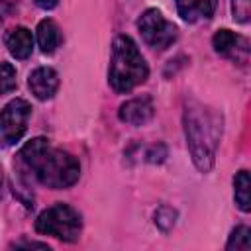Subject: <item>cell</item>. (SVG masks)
<instances>
[{"label":"cell","instance_id":"1","mask_svg":"<svg viewBox=\"0 0 251 251\" xmlns=\"http://www.w3.org/2000/svg\"><path fill=\"white\" fill-rule=\"evenodd\" d=\"M14 167L18 169L20 176L27 175L39 184L55 190L73 186L80 176L78 161L63 149L51 147L45 137L27 141L20 149Z\"/></svg>","mask_w":251,"mask_h":251},{"label":"cell","instance_id":"11","mask_svg":"<svg viewBox=\"0 0 251 251\" xmlns=\"http://www.w3.org/2000/svg\"><path fill=\"white\" fill-rule=\"evenodd\" d=\"M6 47L10 51L12 57L16 59H27L33 51V35L27 27L18 25L14 29H10V33L6 35Z\"/></svg>","mask_w":251,"mask_h":251},{"label":"cell","instance_id":"10","mask_svg":"<svg viewBox=\"0 0 251 251\" xmlns=\"http://www.w3.org/2000/svg\"><path fill=\"white\" fill-rule=\"evenodd\" d=\"M212 45L216 49V53L226 55V57H239V55H247V41L239 35H235L229 29H218L212 37Z\"/></svg>","mask_w":251,"mask_h":251},{"label":"cell","instance_id":"12","mask_svg":"<svg viewBox=\"0 0 251 251\" xmlns=\"http://www.w3.org/2000/svg\"><path fill=\"white\" fill-rule=\"evenodd\" d=\"M35 31H37V43H39V47H41L43 53H53L59 47V43H61V31H59V27H57V24L53 20H49V18L41 20L37 24V29Z\"/></svg>","mask_w":251,"mask_h":251},{"label":"cell","instance_id":"20","mask_svg":"<svg viewBox=\"0 0 251 251\" xmlns=\"http://www.w3.org/2000/svg\"><path fill=\"white\" fill-rule=\"evenodd\" d=\"M33 2H35L39 8H53L59 0H33Z\"/></svg>","mask_w":251,"mask_h":251},{"label":"cell","instance_id":"15","mask_svg":"<svg viewBox=\"0 0 251 251\" xmlns=\"http://www.w3.org/2000/svg\"><path fill=\"white\" fill-rule=\"evenodd\" d=\"M16 84H18L16 82V69L10 63L2 61L0 63V94L12 92L16 88Z\"/></svg>","mask_w":251,"mask_h":251},{"label":"cell","instance_id":"3","mask_svg":"<svg viewBox=\"0 0 251 251\" xmlns=\"http://www.w3.org/2000/svg\"><path fill=\"white\" fill-rule=\"evenodd\" d=\"M149 69L135 41L127 35H118L112 43V59L108 80L116 92H129L147 80Z\"/></svg>","mask_w":251,"mask_h":251},{"label":"cell","instance_id":"2","mask_svg":"<svg viewBox=\"0 0 251 251\" xmlns=\"http://www.w3.org/2000/svg\"><path fill=\"white\" fill-rule=\"evenodd\" d=\"M184 133L194 165L198 171L208 173L222 133V116L202 104H188L184 110Z\"/></svg>","mask_w":251,"mask_h":251},{"label":"cell","instance_id":"19","mask_svg":"<svg viewBox=\"0 0 251 251\" xmlns=\"http://www.w3.org/2000/svg\"><path fill=\"white\" fill-rule=\"evenodd\" d=\"M8 12H10V4L6 0H0V22L8 16Z\"/></svg>","mask_w":251,"mask_h":251},{"label":"cell","instance_id":"21","mask_svg":"<svg viewBox=\"0 0 251 251\" xmlns=\"http://www.w3.org/2000/svg\"><path fill=\"white\" fill-rule=\"evenodd\" d=\"M2 184H4V175H2V167H0V196H2Z\"/></svg>","mask_w":251,"mask_h":251},{"label":"cell","instance_id":"14","mask_svg":"<svg viewBox=\"0 0 251 251\" xmlns=\"http://www.w3.org/2000/svg\"><path fill=\"white\" fill-rule=\"evenodd\" d=\"M226 249H229V251H233V249L235 251H249L251 249V229L247 226H237L231 231V235L226 243Z\"/></svg>","mask_w":251,"mask_h":251},{"label":"cell","instance_id":"9","mask_svg":"<svg viewBox=\"0 0 251 251\" xmlns=\"http://www.w3.org/2000/svg\"><path fill=\"white\" fill-rule=\"evenodd\" d=\"M175 4L178 16L184 22L196 24L202 20H210L214 16L218 0H175Z\"/></svg>","mask_w":251,"mask_h":251},{"label":"cell","instance_id":"17","mask_svg":"<svg viewBox=\"0 0 251 251\" xmlns=\"http://www.w3.org/2000/svg\"><path fill=\"white\" fill-rule=\"evenodd\" d=\"M231 10H233V18L237 22L245 24V22H249V16H251V0H233Z\"/></svg>","mask_w":251,"mask_h":251},{"label":"cell","instance_id":"4","mask_svg":"<svg viewBox=\"0 0 251 251\" xmlns=\"http://www.w3.org/2000/svg\"><path fill=\"white\" fill-rule=\"evenodd\" d=\"M35 229L43 235H53L63 241H76L80 237V214L67 204H53L35 220Z\"/></svg>","mask_w":251,"mask_h":251},{"label":"cell","instance_id":"16","mask_svg":"<svg viewBox=\"0 0 251 251\" xmlns=\"http://www.w3.org/2000/svg\"><path fill=\"white\" fill-rule=\"evenodd\" d=\"M175 220H176V210H173L171 206H161L155 212V224L163 231H169L175 226Z\"/></svg>","mask_w":251,"mask_h":251},{"label":"cell","instance_id":"18","mask_svg":"<svg viewBox=\"0 0 251 251\" xmlns=\"http://www.w3.org/2000/svg\"><path fill=\"white\" fill-rule=\"evenodd\" d=\"M14 247H41V249H49L47 243H37V241H22V243H14Z\"/></svg>","mask_w":251,"mask_h":251},{"label":"cell","instance_id":"8","mask_svg":"<svg viewBox=\"0 0 251 251\" xmlns=\"http://www.w3.org/2000/svg\"><path fill=\"white\" fill-rule=\"evenodd\" d=\"M27 86L35 98L49 100L59 88V75L51 67H39L29 75Z\"/></svg>","mask_w":251,"mask_h":251},{"label":"cell","instance_id":"5","mask_svg":"<svg viewBox=\"0 0 251 251\" xmlns=\"http://www.w3.org/2000/svg\"><path fill=\"white\" fill-rule=\"evenodd\" d=\"M29 116H31V106L24 98H16L2 108L0 112V145L2 147H10L24 137Z\"/></svg>","mask_w":251,"mask_h":251},{"label":"cell","instance_id":"13","mask_svg":"<svg viewBox=\"0 0 251 251\" xmlns=\"http://www.w3.org/2000/svg\"><path fill=\"white\" fill-rule=\"evenodd\" d=\"M233 196H235V204L241 212H249L251 208V196H249V188H251V182H249V173L247 171H239L233 178Z\"/></svg>","mask_w":251,"mask_h":251},{"label":"cell","instance_id":"6","mask_svg":"<svg viewBox=\"0 0 251 251\" xmlns=\"http://www.w3.org/2000/svg\"><path fill=\"white\" fill-rule=\"evenodd\" d=\"M137 29L143 41L153 49H167L176 39V25L155 8H149L141 14L137 20Z\"/></svg>","mask_w":251,"mask_h":251},{"label":"cell","instance_id":"7","mask_svg":"<svg viewBox=\"0 0 251 251\" xmlns=\"http://www.w3.org/2000/svg\"><path fill=\"white\" fill-rule=\"evenodd\" d=\"M153 100L149 96H137V98H131L127 102H124L120 106V120L129 124V126H143L147 124L151 118H153Z\"/></svg>","mask_w":251,"mask_h":251}]
</instances>
